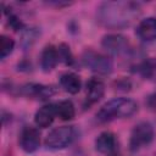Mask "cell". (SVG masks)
I'll return each mask as SVG.
<instances>
[{"mask_svg": "<svg viewBox=\"0 0 156 156\" xmlns=\"http://www.w3.org/2000/svg\"><path fill=\"white\" fill-rule=\"evenodd\" d=\"M101 46L106 52L115 56L127 55L132 51V46L128 38L118 33H111L104 35L101 39Z\"/></svg>", "mask_w": 156, "mask_h": 156, "instance_id": "cell-6", "label": "cell"}, {"mask_svg": "<svg viewBox=\"0 0 156 156\" xmlns=\"http://www.w3.org/2000/svg\"><path fill=\"white\" fill-rule=\"evenodd\" d=\"M135 33L144 41L156 40V17H146L141 20L136 26Z\"/></svg>", "mask_w": 156, "mask_h": 156, "instance_id": "cell-13", "label": "cell"}, {"mask_svg": "<svg viewBox=\"0 0 156 156\" xmlns=\"http://www.w3.org/2000/svg\"><path fill=\"white\" fill-rule=\"evenodd\" d=\"M108 156H116V155H108Z\"/></svg>", "mask_w": 156, "mask_h": 156, "instance_id": "cell-24", "label": "cell"}, {"mask_svg": "<svg viewBox=\"0 0 156 156\" xmlns=\"http://www.w3.org/2000/svg\"><path fill=\"white\" fill-rule=\"evenodd\" d=\"M76 138V129L73 126H60L49 132L45 138V146L50 150H61L67 147Z\"/></svg>", "mask_w": 156, "mask_h": 156, "instance_id": "cell-5", "label": "cell"}, {"mask_svg": "<svg viewBox=\"0 0 156 156\" xmlns=\"http://www.w3.org/2000/svg\"><path fill=\"white\" fill-rule=\"evenodd\" d=\"M60 85L68 94H78L82 88V80L78 74L73 72H65L60 76Z\"/></svg>", "mask_w": 156, "mask_h": 156, "instance_id": "cell-14", "label": "cell"}, {"mask_svg": "<svg viewBox=\"0 0 156 156\" xmlns=\"http://www.w3.org/2000/svg\"><path fill=\"white\" fill-rule=\"evenodd\" d=\"M138 111V104L129 98H115L105 102L96 112L99 122L106 123L117 118H127Z\"/></svg>", "mask_w": 156, "mask_h": 156, "instance_id": "cell-2", "label": "cell"}, {"mask_svg": "<svg viewBox=\"0 0 156 156\" xmlns=\"http://www.w3.org/2000/svg\"><path fill=\"white\" fill-rule=\"evenodd\" d=\"M21 94L24 96L38 99V100H48L52 95H55L56 89L51 85H44L38 83H27L21 87Z\"/></svg>", "mask_w": 156, "mask_h": 156, "instance_id": "cell-8", "label": "cell"}, {"mask_svg": "<svg viewBox=\"0 0 156 156\" xmlns=\"http://www.w3.org/2000/svg\"><path fill=\"white\" fill-rule=\"evenodd\" d=\"M38 30L35 28H26L23 37H22V46L24 49H28L33 45V43L35 41V39L38 38Z\"/></svg>", "mask_w": 156, "mask_h": 156, "instance_id": "cell-20", "label": "cell"}, {"mask_svg": "<svg viewBox=\"0 0 156 156\" xmlns=\"http://www.w3.org/2000/svg\"><path fill=\"white\" fill-rule=\"evenodd\" d=\"M49 5H54V6H56V7H63V6H68V5H71V2H63V1H54V2H48Z\"/></svg>", "mask_w": 156, "mask_h": 156, "instance_id": "cell-23", "label": "cell"}, {"mask_svg": "<svg viewBox=\"0 0 156 156\" xmlns=\"http://www.w3.org/2000/svg\"><path fill=\"white\" fill-rule=\"evenodd\" d=\"M5 13H6V16H7V24L13 29V30H23V29H26V26H24V23L21 21V18L17 16V15H15L11 10L9 11V10H5Z\"/></svg>", "mask_w": 156, "mask_h": 156, "instance_id": "cell-19", "label": "cell"}, {"mask_svg": "<svg viewBox=\"0 0 156 156\" xmlns=\"http://www.w3.org/2000/svg\"><path fill=\"white\" fill-rule=\"evenodd\" d=\"M58 61H60V56H58L57 48H55L51 44L46 45L40 54V67H41L43 72L49 73V72L54 71L56 68Z\"/></svg>", "mask_w": 156, "mask_h": 156, "instance_id": "cell-11", "label": "cell"}, {"mask_svg": "<svg viewBox=\"0 0 156 156\" xmlns=\"http://www.w3.org/2000/svg\"><path fill=\"white\" fill-rule=\"evenodd\" d=\"M20 147L27 152V154H33L35 152L39 146H40V134L39 130L34 127L26 126L20 134Z\"/></svg>", "mask_w": 156, "mask_h": 156, "instance_id": "cell-7", "label": "cell"}, {"mask_svg": "<svg viewBox=\"0 0 156 156\" xmlns=\"http://www.w3.org/2000/svg\"><path fill=\"white\" fill-rule=\"evenodd\" d=\"M140 5L133 1H105L96 11L98 22L111 29L126 28L140 15Z\"/></svg>", "mask_w": 156, "mask_h": 156, "instance_id": "cell-1", "label": "cell"}, {"mask_svg": "<svg viewBox=\"0 0 156 156\" xmlns=\"http://www.w3.org/2000/svg\"><path fill=\"white\" fill-rule=\"evenodd\" d=\"M155 138V130L154 127L150 122L143 121L136 123L132 132H130V136H129V150L132 152H138L139 150L149 146L152 140Z\"/></svg>", "mask_w": 156, "mask_h": 156, "instance_id": "cell-3", "label": "cell"}, {"mask_svg": "<svg viewBox=\"0 0 156 156\" xmlns=\"http://www.w3.org/2000/svg\"><path fill=\"white\" fill-rule=\"evenodd\" d=\"M56 116L62 121H71L76 116V108L71 100H61L55 102Z\"/></svg>", "mask_w": 156, "mask_h": 156, "instance_id": "cell-15", "label": "cell"}, {"mask_svg": "<svg viewBox=\"0 0 156 156\" xmlns=\"http://www.w3.org/2000/svg\"><path fill=\"white\" fill-rule=\"evenodd\" d=\"M116 87H117V89L126 91V90H129V89H130L132 84H130V82H129L128 79H121V80L116 82Z\"/></svg>", "mask_w": 156, "mask_h": 156, "instance_id": "cell-22", "label": "cell"}, {"mask_svg": "<svg viewBox=\"0 0 156 156\" xmlns=\"http://www.w3.org/2000/svg\"><path fill=\"white\" fill-rule=\"evenodd\" d=\"M57 51H58V56H60V61H62L65 65L67 66H73L74 65V57H73V54L69 49V46L65 43H61L57 48Z\"/></svg>", "mask_w": 156, "mask_h": 156, "instance_id": "cell-18", "label": "cell"}, {"mask_svg": "<svg viewBox=\"0 0 156 156\" xmlns=\"http://www.w3.org/2000/svg\"><path fill=\"white\" fill-rule=\"evenodd\" d=\"M82 62L85 67L98 74H110L113 71V61L110 56L87 49L82 54Z\"/></svg>", "mask_w": 156, "mask_h": 156, "instance_id": "cell-4", "label": "cell"}, {"mask_svg": "<svg viewBox=\"0 0 156 156\" xmlns=\"http://www.w3.org/2000/svg\"><path fill=\"white\" fill-rule=\"evenodd\" d=\"M146 105H147V107H149L150 110H152V111L156 112V93H152V94H150V95L147 96V99H146Z\"/></svg>", "mask_w": 156, "mask_h": 156, "instance_id": "cell-21", "label": "cell"}, {"mask_svg": "<svg viewBox=\"0 0 156 156\" xmlns=\"http://www.w3.org/2000/svg\"><path fill=\"white\" fill-rule=\"evenodd\" d=\"M15 49V40L9 37V35H5L2 34L0 37V56L1 58H6Z\"/></svg>", "mask_w": 156, "mask_h": 156, "instance_id": "cell-17", "label": "cell"}, {"mask_svg": "<svg viewBox=\"0 0 156 156\" xmlns=\"http://www.w3.org/2000/svg\"><path fill=\"white\" fill-rule=\"evenodd\" d=\"M104 94H105V83L98 77H91L85 84V101L88 106L100 101Z\"/></svg>", "mask_w": 156, "mask_h": 156, "instance_id": "cell-10", "label": "cell"}, {"mask_svg": "<svg viewBox=\"0 0 156 156\" xmlns=\"http://www.w3.org/2000/svg\"><path fill=\"white\" fill-rule=\"evenodd\" d=\"M135 72H138L141 77L151 79L156 76V58H147L140 62L136 66Z\"/></svg>", "mask_w": 156, "mask_h": 156, "instance_id": "cell-16", "label": "cell"}, {"mask_svg": "<svg viewBox=\"0 0 156 156\" xmlns=\"http://www.w3.org/2000/svg\"><path fill=\"white\" fill-rule=\"evenodd\" d=\"M56 116V107L55 104H46L37 110L34 115V123L39 128H48L51 126Z\"/></svg>", "mask_w": 156, "mask_h": 156, "instance_id": "cell-12", "label": "cell"}, {"mask_svg": "<svg viewBox=\"0 0 156 156\" xmlns=\"http://www.w3.org/2000/svg\"><path fill=\"white\" fill-rule=\"evenodd\" d=\"M117 144L118 143H117L116 135L110 130L101 132L95 138V141H94L95 150L104 155H111L112 152H115L117 149Z\"/></svg>", "mask_w": 156, "mask_h": 156, "instance_id": "cell-9", "label": "cell"}]
</instances>
